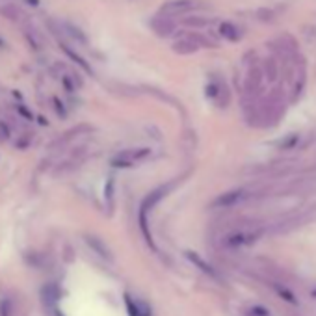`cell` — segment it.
Returning <instances> with one entry per match:
<instances>
[{"label":"cell","instance_id":"cell-1","mask_svg":"<svg viewBox=\"0 0 316 316\" xmlns=\"http://www.w3.org/2000/svg\"><path fill=\"white\" fill-rule=\"evenodd\" d=\"M147 155H149V149H140V151H134V153L125 151L117 156V158H114L112 164L116 165V168H131V165H134L138 160L145 158Z\"/></svg>","mask_w":316,"mask_h":316},{"label":"cell","instance_id":"cell-2","mask_svg":"<svg viewBox=\"0 0 316 316\" xmlns=\"http://www.w3.org/2000/svg\"><path fill=\"white\" fill-rule=\"evenodd\" d=\"M242 197H244L242 190H234V192H227V194L219 195L212 205H214V207H233V205L238 203Z\"/></svg>","mask_w":316,"mask_h":316},{"label":"cell","instance_id":"cell-3","mask_svg":"<svg viewBox=\"0 0 316 316\" xmlns=\"http://www.w3.org/2000/svg\"><path fill=\"white\" fill-rule=\"evenodd\" d=\"M190 8H192L190 0H171V2L162 6V11L164 13H179V11H186Z\"/></svg>","mask_w":316,"mask_h":316},{"label":"cell","instance_id":"cell-4","mask_svg":"<svg viewBox=\"0 0 316 316\" xmlns=\"http://www.w3.org/2000/svg\"><path fill=\"white\" fill-rule=\"evenodd\" d=\"M219 32H221V35L227 39H231V41H236V39L240 38V32L236 26H233L231 23H224V25L219 26Z\"/></svg>","mask_w":316,"mask_h":316},{"label":"cell","instance_id":"cell-5","mask_svg":"<svg viewBox=\"0 0 316 316\" xmlns=\"http://www.w3.org/2000/svg\"><path fill=\"white\" fill-rule=\"evenodd\" d=\"M62 49H63V52L67 54L69 58H73L75 62H77L78 65H80V67H82L84 71H86V73H91V67H89V65H88V63H86V62H84V58H82V56H78V54L75 52V50H71V49H69L67 45H62Z\"/></svg>","mask_w":316,"mask_h":316},{"label":"cell","instance_id":"cell-6","mask_svg":"<svg viewBox=\"0 0 316 316\" xmlns=\"http://www.w3.org/2000/svg\"><path fill=\"white\" fill-rule=\"evenodd\" d=\"M188 257L192 258V261H194V263L197 264V266H199V268H203V272L210 273V275H214V272H212V268H209V266H207V264H205L203 261H201V258L197 257V255H194V253H188Z\"/></svg>","mask_w":316,"mask_h":316},{"label":"cell","instance_id":"cell-7","mask_svg":"<svg viewBox=\"0 0 316 316\" xmlns=\"http://www.w3.org/2000/svg\"><path fill=\"white\" fill-rule=\"evenodd\" d=\"M30 4H34V6H38V4H39V2H38V0H30Z\"/></svg>","mask_w":316,"mask_h":316}]
</instances>
